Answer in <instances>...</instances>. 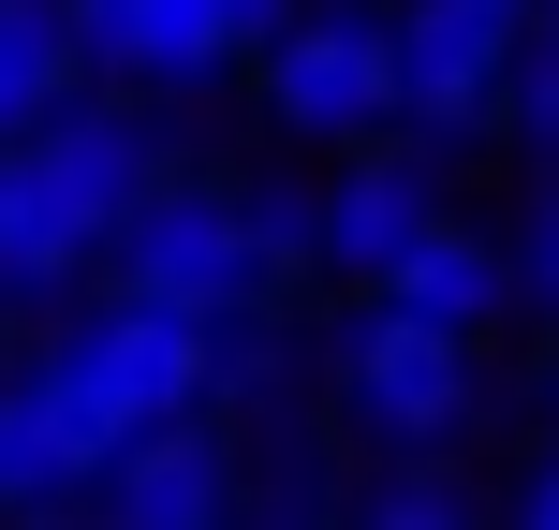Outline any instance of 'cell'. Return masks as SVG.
I'll return each instance as SVG.
<instances>
[{
	"label": "cell",
	"mask_w": 559,
	"mask_h": 530,
	"mask_svg": "<svg viewBox=\"0 0 559 530\" xmlns=\"http://www.w3.org/2000/svg\"><path fill=\"white\" fill-rule=\"evenodd\" d=\"M118 295H177V309H251L280 266H324V236L295 222V207H236L206 192V177H147L133 222L104 236Z\"/></svg>",
	"instance_id": "cell-2"
},
{
	"label": "cell",
	"mask_w": 559,
	"mask_h": 530,
	"mask_svg": "<svg viewBox=\"0 0 559 530\" xmlns=\"http://www.w3.org/2000/svg\"><path fill=\"white\" fill-rule=\"evenodd\" d=\"M74 89H88V30H74V0H0V133L59 118Z\"/></svg>",
	"instance_id": "cell-12"
},
{
	"label": "cell",
	"mask_w": 559,
	"mask_h": 530,
	"mask_svg": "<svg viewBox=\"0 0 559 530\" xmlns=\"http://www.w3.org/2000/svg\"><path fill=\"white\" fill-rule=\"evenodd\" d=\"M222 15H236V30H251V45H265V30H280V15H295V0H222Z\"/></svg>",
	"instance_id": "cell-17"
},
{
	"label": "cell",
	"mask_w": 559,
	"mask_h": 530,
	"mask_svg": "<svg viewBox=\"0 0 559 530\" xmlns=\"http://www.w3.org/2000/svg\"><path fill=\"white\" fill-rule=\"evenodd\" d=\"M383 295H413L427 325L486 339V325H501V309H515V251H501V236H472V222H456V207H442V222H427L413 251L383 266Z\"/></svg>",
	"instance_id": "cell-11"
},
{
	"label": "cell",
	"mask_w": 559,
	"mask_h": 530,
	"mask_svg": "<svg viewBox=\"0 0 559 530\" xmlns=\"http://www.w3.org/2000/svg\"><path fill=\"white\" fill-rule=\"evenodd\" d=\"M163 177V148H147L133 104H59L29 118V133H0V309H45L74 295L88 266H104V236L133 222V192Z\"/></svg>",
	"instance_id": "cell-1"
},
{
	"label": "cell",
	"mask_w": 559,
	"mask_h": 530,
	"mask_svg": "<svg viewBox=\"0 0 559 530\" xmlns=\"http://www.w3.org/2000/svg\"><path fill=\"white\" fill-rule=\"evenodd\" d=\"M427 222H442V177H427V163H338V177H324V207H309V236H324V266H338V280H383Z\"/></svg>",
	"instance_id": "cell-10"
},
{
	"label": "cell",
	"mask_w": 559,
	"mask_h": 530,
	"mask_svg": "<svg viewBox=\"0 0 559 530\" xmlns=\"http://www.w3.org/2000/svg\"><path fill=\"white\" fill-rule=\"evenodd\" d=\"M324 368H338V413H354L368 443H456V427H472V339L427 325V309L383 295V280H354Z\"/></svg>",
	"instance_id": "cell-4"
},
{
	"label": "cell",
	"mask_w": 559,
	"mask_h": 530,
	"mask_svg": "<svg viewBox=\"0 0 559 530\" xmlns=\"http://www.w3.org/2000/svg\"><path fill=\"white\" fill-rule=\"evenodd\" d=\"M74 30H88V74H104V89H147V104H192V89L251 45L222 0H74Z\"/></svg>",
	"instance_id": "cell-8"
},
{
	"label": "cell",
	"mask_w": 559,
	"mask_h": 530,
	"mask_svg": "<svg viewBox=\"0 0 559 530\" xmlns=\"http://www.w3.org/2000/svg\"><path fill=\"white\" fill-rule=\"evenodd\" d=\"M515 295L559 325V163H545V192H531V222H515Z\"/></svg>",
	"instance_id": "cell-16"
},
{
	"label": "cell",
	"mask_w": 559,
	"mask_h": 530,
	"mask_svg": "<svg viewBox=\"0 0 559 530\" xmlns=\"http://www.w3.org/2000/svg\"><path fill=\"white\" fill-rule=\"evenodd\" d=\"M531 0H397V118L413 133H501Z\"/></svg>",
	"instance_id": "cell-6"
},
{
	"label": "cell",
	"mask_w": 559,
	"mask_h": 530,
	"mask_svg": "<svg viewBox=\"0 0 559 530\" xmlns=\"http://www.w3.org/2000/svg\"><path fill=\"white\" fill-rule=\"evenodd\" d=\"M88 502H104L118 530H206V516L251 502V472L222 457V413H163V427H133V443L104 457Z\"/></svg>",
	"instance_id": "cell-7"
},
{
	"label": "cell",
	"mask_w": 559,
	"mask_h": 530,
	"mask_svg": "<svg viewBox=\"0 0 559 530\" xmlns=\"http://www.w3.org/2000/svg\"><path fill=\"white\" fill-rule=\"evenodd\" d=\"M236 516H354V486H338V472H309V457H265Z\"/></svg>",
	"instance_id": "cell-15"
},
{
	"label": "cell",
	"mask_w": 559,
	"mask_h": 530,
	"mask_svg": "<svg viewBox=\"0 0 559 530\" xmlns=\"http://www.w3.org/2000/svg\"><path fill=\"white\" fill-rule=\"evenodd\" d=\"M545 443H559V368H545Z\"/></svg>",
	"instance_id": "cell-19"
},
{
	"label": "cell",
	"mask_w": 559,
	"mask_h": 530,
	"mask_svg": "<svg viewBox=\"0 0 559 530\" xmlns=\"http://www.w3.org/2000/svg\"><path fill=\"white\" fill-rule=\"evenodd\" d=\"M104 427H88V398L59 384V368H0V516H74L88 486H104Z\"/></svg>",
	"instance_id": "cell-9"
},
{
	"label": "cell",
	"mask_w": 559,
	"mask_h": 530,
	"mask_svg": "<svg viewBox=\"0 0 559 530\" xmlns=\"http://www.w3.org/2000/svg\"><path fill=\"white\" fill-rule=\"evenodd\" d=\"M45 368L88 398V427H104V443H133V427H163V413H206V398H222V309L118 295V309H88V325L59 339Z\"/></svg>",
	"instance_id": "cell-3"
},
{
	"label": "cell",
	"mask_w": 559,
	"mask_h": 530,
	"mask_svg": "<svg viewBox=\"0 0 559 530\" xmlns=\"http://www.w3.org/2000/svg\"><path fill=\"white\" fill-rule=\"evenodd\" d=\"M501 133L531 148V163H559V45L531 30V45H515V89H501Z\"/></svg>",
	"instance_id": "cell-14"
},
{
	"label": "cell",
	"mask_w": 559,
	"mask_h": 530,
	"mask_svg": "<svg viewBox=\"0 0 559 530\" xmlns=\"http://www.w3.org/2000/svg\"><path fill=\"white\" fill-rule=\"evenodd\" d=\"M354 516H368V530H456V516H472V486L442 472V443H383V472L354 486Z\"/></svg>",
	"instance_id": "cell-13"
},
{
	"label": "cell",
	"mask_w": 559,
	"mask_h": 530,
	"mask_svg": "<svg viewBox=\"0 0 559 530\" xmlns=\"http://www.w3.org/2000/svg\"><path fill=\"white\" fill-rule=\"evenodd\" d=\"M531 516H545V530H559V443H545V472H531Z\"/></svg>",
	"instance_id": "cell-18"
},
{
	"label": "cell",
	"mask_w": 559,
	"mask_h": 530,
	"mask_svg": "<svg viewBox=\"0 0 559 530\" xmlns=\"http://www.w3.org/2000/svg\"><path fill=\"white\" fill-rule=\"evenodd\" d=\"M265 118L309 148H368L397 118V15H280L265 30Z\"/></svg>",
	"instance_id": "cell-5"
},
{
	"label": "cell",
	"mask_w": 559,
	"mask_h": 530,
	"mask_svg": "<svg viewBox=\"0 0 559 530\" xmlns=\"http://www.w3.org/2000/svg\"><path fill=\"white\" fill-rule=\"evenodd\" d=\"M531 30H545V45H559V0H531Z\"/></svg>",
	"instance_id": "cell-20"
}]
</instances>
